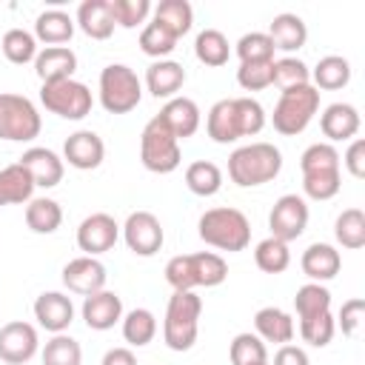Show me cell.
<instances>
[{
    "instance_id": "cell-44",
    "label": "cell",
    "mask_w": 365,
    "mask_h": 365,
    "mask_svg": "<svg viewBox=\"0 0 365 365\" xmlns=\"http://www.w3.org/2000/svg\"><path fill=\"white\" fill-rule=\"evenodd\" d=\"M274 43L265 31H248L237 40V57L240 63H271L274 60Z\"/></svg>"
},
{
    "instance_id": "cell-11",
    "label": "cell",
    "mask_w": 365,
    "mask_h": 365,
    "mask_svg": "<svg viewBox=\"0 0 365 365\" xmlns=\"http://www.w3.org/2000/svg\"><path fill=\"white\" fill-rule=\"evenodd\" d=\"M40 103L46 106V111H51L63 120H83L86 114H91L94 97H91V88L86 83L68 77V80L43 83Z\"/></svg>"
},
{
    "instance_id": "cell-40",
    "label": "cell",
    "mask_w": 365,
    "mask_h": 365,
    "mask_svg": "<svg viewBox=\"0 0 365 365\" xmlns=\"http://www.w3.org/2000/svg\"><path fill=\"white\" fill-rule=\"evenodd\" d=\"M294 308H297V317L299 319L325 314V311H331V291L322 282H305L294 294Z\"/></svg>"
},
{
    "instance_id": "cell-9",
    "label": "cell",
    "mask_w": 365,
    "mask_h": 365,
    "mask_svg": "<svg viewBox=\"0 0 365 365\" xmlns=\"http://www.w3.org/2000/svg\"><path fill=\"white\" fill-rule=\"evenodd\" d=\"M143 100V83L125 63H111L100 71V106L108 114H128Z\"/></svg>"
},
{
    "instance_id": "cell-1",
    "label": "cell",
    "mask_w": 365,
    "mask_h": 365,
    "mask_svg": "<svg viewBox=\"0 0 365 365\" xmlns=\"http://www.w3.org/2000/svg\"><path fill=\"white\" fill-rule=\"evenodd\" d=\"M265 125V108L254 97H225L208 108L205 128L220 145L237 143L240 137H254Z\"/></svg>"
},
{
    "instance_id": "cell-4",
    "label": "cell",
    "mask_w": 365,
    "mask_h": 365,
    "mask_svg": "<svg viewBox=\"0 0 365 365\" xmlns=\"http://www.w3.org/2000/svg\"><path fill=\"white\" fill-rule=\"evenodd\" d=\"M302 171V191L311 200H331L342 188L339 174V151L331 143H314L299 157Z\"/></svg>"
},
{
    "instance_id": "cell-43",
    "label": "cell",
    "mask_w": 365,
    "mask_h": 365,
    "mask_svg": "<svg viewBox=\"0 0 365 365\" xmlns=\"http://www.w3.org/2000/svg\"><path fill=\"white\" fill-rule=\"evenodd\" d=\"M174 46H177V37L171 31H165L160 23L151 20V23L143 26V31H140V48H143V54H148L154 60H165L174 51Z\"/></svg>"
},
{
    "instance_id": "cell-26",
    "label": "cell",
    "mask_w": 365,
    "mask_h": 365,
    "mask_svg": "<svg viewBox=\"0 0 365 365\" xmlns=\"http://www.w3.org/2000/svg\"><path fill=\"white\" fill-rule=\"evenodd\" d=\"M74 23L91 40H108L114 34V17H111L108 0H83L77 6V20Z\"/></svg>"
},
{
    "instance_id": "cell-23",
    "label": "cell",
    "mask_w": 365,
    "mask_h": 365,
    "mask_svg": "<svg viewBox=\"0 0 365 365\" xmlns=\"http://www.w3.org/2000/svg\"><path fill=\"white\" fill-rule=\"evenodd\" d=\"M74 68H77V54L68 46H46L34 57V71L43 83L68 80L74 77Z\"/></svg>"
},
{
    "instance_id": "cell-39",
    "label": "cell",
    "mask_w": 365,
    "mask_h": 365,
    "mask_svg": "<svg viewBox=\"0 0 365 365\" xmlns=\"http://www.w3.org/2000/svg\"><path fill=\"white\" fill-rule=\"evenodd\" d=\"M0 48H3L9 63L26 66V63H34V57H37V37L31 31H26V29H9L3 34Z\"/></svg>"
},
{
    "instance_id": "cell-31",
    "label": "cell",
    "mask_w": 365,
    "mask_h": 365,
    "mask_svg": "<svg viewBox=\"0 0 365 365\" xmlns=\"http://www.w3.org/2000/svg\"><path fill=\"white\" fill-rule=\"evenodd\" d=\"M311 86L319 91H336V88H345L351 83V63L339 54H325L319 57V63L314 66L311 71Z\"/></svg>"
},
{
    "instance_id": "cell-49",
    "label": "cell",
    "mask_w": 365,
    "mask_h": 365,
    "mask_svg": "<svg viewBox=\"0 0 365 365\" xmlns=\"http://www.w3.org/2000/svg\"><path fill=\"white\" fill-rule=\"evenodd\" d=\"M362 311H365V299L362 297H351L342 302L339 314H336V325L342 328L345 336H356V328L362 322Z\"/></svg>"
},
{
    "instance_id": "cell-22",
    "label": "cell",
    "mask_w": 365,
    "mask_h": 365,
    "mask_svg": "<svg viewBox=\"0 0 365 365\" xmlns=\"http://www.w3.org/2000/svg\"><path fill=\"white\" fill-rule=\"evenodd\" d=\"M185 86V68L177 60H154L145 71V88L157 100H171Z\"/></svg>"
},
{
    "instance_id": "cell-8",
    "label": "cell",
    "mask_w": 365,
    "mask_h": 365,
    "mask_svg": "<svg viewBox=\"0 0 365 365\" xmlns=\"http://www.w3.org/2000/svg\"><path fill=\"white\" fill-rule=\"evenodd\" d=\"M140 160L148 171L154 174H171L180 168L182 163V151H180V140L171 134V128L160 120V114H154L143 134H140Z\"/></svg>"
},
{
    "instance_id": "cell-12",
    "label": "cell",
    "mask_w": 365,
    "mask_h": 365,
    "mask_svg": "<svg viewBox=\"0 0 365 365\" xmlns=\"http://www.w3.org/2000/svg\"><path fill=\"white\" fill-rule=\"evenodd\" d=\"M308 225V202L299 197V194H282L271 214H268V228H271V237L282 240V242H291L297 237H302Z\"/></svg>"
},
{
    "instance_id": "cell-6",
    "label": "cell",
    "mask_w": 365,
    "mask_h": 365,
    "mask_svg": "<svg viewBox=\"0 0 365 365\" xmlns=\"http://www.w3.org/2000/svg\"><path fill=\"white\" fill-rule=\"evenodd\" d=\"M200 314H202V299L194 291H174L165 305L163 342L171 351H188L200 334Z\"/></svg>"
},
{
    "instance_id": "cell-45",
    "label": "cell",
    "mask_w": 365,
    "mask_h": 365,
    "mask_svg": "<svg viewBox=\"0 0 365 365\" xmlns=\"http://www.w3.org/2000/svg\"><path fill=\"white\" fill-rule=\"evenodd\" d=\"M334 334H336V319H334L331 311L299 319V336H302L308 345H314V348H325V345L334 339Z\"/></svg>"
},
{
    "instance_id": "cell-37",
    "label": "cell",
    "mask_w": 365,
    "mask_h": 365,
    "mask_svg": "<svg viewBox=\"0 0 365 365\" xmlns=\"http://www.w3.org/2000/svg\"><path fill=\"white\" fill-rule=\"evenodd\" d=\"M254 262L259 271L265 274H282L288 265H291V251H288V242L277 240V237H265L257 242L254 248Z\"/></svg>"
},
{
    "instance_id": "cell-28",
    "label": "cell",
    "mask_w": 365,
    "mask_h": 365,
    "mask_svg": "<svg viewBox=\"0 0 365 365\" xmlns=\"http://www.w3.org/2000/svg\"><path fill=\"white\" fill-rule=\"evenodd\" d=\"M254 328L257 336L262 342H274V345H285L294 339V319L288 311L277 308V305H265L254 314Z\"/></svg>"
},
{
    "instance_id": "cell-36",
    "label": "cell",
    "mask_w": 365,
    "mask_h": 365,
    "mask_svg": "<svg viewBox=\"0 0 365 365\" xmlns=\"http://www.w3.org/2000/svg\"><path fill=\"white\" fill-rule=\"evenodd\" d=\"M120 322H123V339L134 348H143L157 336V317L148 308H134L123 314Z\"/></svg>"
},
{
    "instance_id": "cell-41",
    "label": "cell",
    "mask_w": 365,
    "mask_h": 365,
    "mask_svg": "<svg viewBox=\"0 0 365 365\" xmlns=\"http://www.w3.org/2000/svg\"><path fill=\"white\" fill-rule=\"evenodd\" d=\"M43 365H80L83 362V348L74 336L68 334H54L46 348H43Z\"/></svg>"
},
{
    "instance_id": "cell-7",
    "label": "cell",
    "mask_w": 365,
    "mask_h": 365,
    "mask_svg": "<svg viewBox=\"0 0 365 365\" xmlns=\"http://www.w3.org/2000/svg\"><path fill=\"white\" fill-rule=\"evenodd\" d=\"M317 111H319V91L311 83L285 88V91H279V100L271 114L274 131H279L282 137H297L308 128V123L314 120Z\"/></svg>"
},
{
    "instance_id": "cell-13",
    "label": "cell",
    "mask_w": 365,
    "mask_h": 365,
    "mask_svg": "<svg viewBox=\"0 0 365 365\" xmlns=\"http://www.w3.org/2000/svg\"><path fill=\"white\" fill-rule=\"evenodd\" d=\"M123 240L137 257H154L165 242L163 222L151 211H131L123 222Z\"/></svg>"
},
{
    "instance_id": "cell-32",
    "label": "cell",
    "mask_w": 365,
    "mask_h": 365,
    "mask_svg": "<svg viewBox=\"0 0 365 365\" xmlns=\"http://www.w3.org/2000/svg\"><path fill=\"white\" fill-rule=\"evenodd\" d=\"M154 23H160L165 31H171L177 40L191 31L194 9L188 0H160L154 6Z\"/></svg>"
},
{
    "instance_id": "cell-42",
    "label": "cell",
    "mask_w": 365,
    "mask_h": 365,
    "mask_svg": "<svg viewBox=\"0 0 365 365\" xmlns=\"http://www.w3.org/2000/svg\"><path fill=\"white\" fill-rule=\"evenodd\" d=\"M228 359H231V365L262 362V359H268V348H265V342H262L257 334L242 331V334H237V336L231 339V345H228Z\"/></svg>"
},
{
    "instance_id": "cell-14",
    "label": "cell",
    "mask_w": 365,
    "mask_h": 365,
    "mask_svg": "<svg viewBox=\"0 0 365 365\" xmlns=\"http://www.w3.org/2000/svg\"><path fill=\"white\" fill-rule=\"evenodd\" d=\"M117 237H120L117 220L111 214H106V211H94L77 228V248L86 257H100V254H106V251L114 248Z\"/></svg>"
},
{
    "instance_id": "cell-35",
    "label": "cell",
    "mask_w": 365,
    "mask_h": 365,
    "mask_svg": "<svg viewBox=\"0 0 365 365\" xmlns=\"http://www.w3.org/2000/svg\"><path fill=\"white\" fill-rule=\"evenodd\" d=\"M185 185L197 197H214L222 188V171L211 160H194L185 168Z\"/></svg>"
},
{
    "instance_id": "cell-21",
    "label": "cell",
    "mask_w": 365,
    "mask_h": 365,
    "mask_svg": "<svg viewBox=\"0 0 365 365\" xmlns=\"http://www.w3.org/2000/svg\"><path fill=\"white\" fill-rule=\"evenodd\" d=\"M299 265H302V274H305L311 282H328V279H334V277L339 274L342 257H339V251H336L334 245H328V242H311V245L302 251Z\"/></svg>"
},
{
    "instance_id": "cell-19",
    "label": "cell",
    "mask_w": 365,
    "mask_h": 365,
    "mask_svg": "<svg viewBox=\"0 0 365 365\" xmlns=\"http://www.w3.org/2000/svg\"><path fill=\"white\" fill-rule=\"evenodd\" d=\"M83 322L91 331H108L123 319V299L114 291H97L83 297Z\"/></svg>"
},
{
    "instance_id": "cell-15",
    "label": "cell",
    "mask_w": 365,
    "mask_h": 365,
    "mask_svg": "<svg viewBox=\"0 0 365 365\" xmlns=\"http://www.w3.org/2000/svg\"><path fill=\"white\" fill-rule=\"evenodd\" d=\"M40 348L37 328L23 319H11L0 328V359L9 365H23L29 362Z\"/></svg>"
},
{
    "instance_id": "cell-25",
    "label": "cell",
    "mask_w": 365,
    "mask_h": 365,
    "mask_svg": "<svg viewBox=\"0 0 365 365\" xmlns=\"http://www.w3.org/2000/svg\"><path fill=\"white\" fill-rule=\"evenodd\" d=\"M359 123H362L359 120V111L351 103H331L322 111V117H319V128H322V134L331 143H336V140H354L356 131H359Z\"/></svg>"
},
{
    "instance_id": "cell-17",
    "label": "cell",
    "mask_w": 365,
    "mask_h": 365,
    "mask_svg": "<svg viewBox=\"0 0 365 365\" xmlns=\"http://www.w3.org/2000/svg\"><path fill=\"white\" fill-rule=\"evenodd\" d=\"M106 265L97 259V257H77L71 262L63 265V285L71 291V294H80V297H88V294H97L106 288Z\"/></svg>"
},
{
    "instance_id": "cell-50",
    "label": "cell",
    "mask_w": 365,
    "mask_h": 365,
    "mask_svg": "<svg viewBox=\"0 0 365 365\" xmlns=\"http://www.w3.org/2000/svg\"><path fill=\"white\" fill-rule=\"evenodd\" d=\"M342 163H345V168H348L351 177H356V180L365 177V140H362V137H354V140H351V145H348Z\"/></svg>"
},
{
    "instance_id": "cell-10",
    "label": "cell",
    "mask_w": 365,
    "mask_h": 365,
    "mask_svg": "<svg viewBox=\"0 0 365 365\" xmlns=\"http://www.w3.org/2000/svg\"><path fill=\"white\" fill-rule=\"evenodd\" d=\"M43 120L37 106L14 91H3L0 94V140L9 143H29L40 134Z\"/></svg>"
},
{
    "instance_id": "cell-24",
    "label": "cell",
    "mask_w": 365,
    "mask_h": 365,
    "mask_svg": "<svg viewBox=\"0 0 365 365\" xmlns=\"http://www.w3.org/2000/svg\"><path fill=\"white\" fill-rule=\"evenodd\" d=\"M160 120L171 128L177 140H185L200 128V106L191 97H171L160 108Z\"/></svg>"
},
{
    "instance_id": "cell-53",
    "label": "cell",
    "mask_w": 365,
    "mask_h": 365,
    "mask_svg": "<svg viewBox=\"0 0 365 365\" xmlns=\"http://www.w3.org/2000/svg\"><path fill=\"white\" fill-rule=\"evenodd\" d=\"M251 365H268V359H262V362H251Z\"/></svg>"
},
{
    "instance_id": "cell-20",
    "label": "cell",
    "mask_w": 365,
    "mask_h": 365,
    "mask_svg": "<svg viewBox=\"0 0 365 365\" xmlns=\"http://www.w3.org/2000/svg\"><path fill=\"white\" fill-rule=\"evenodd\" d=\"M34 180V185L40 188H54L60 180H63V157H57L51 148H43V145H31L23 151V157L17 160Z\"/></svg>"
},
{
    "instance_id": "cell-30",
    "label": "cell",
    "mask_w": 365,
    "mask_h": 365,
    "mask_svg": "<svg viewBox=\"0 0 365 365\" xmlns=\"http://www.w3.org/2000/svg\"><path fill=\"white\" fill-rule=\"evenodd\" d=\"M74 34V20L63 9H46L34 20V37L46 46H63Z\"/></svg>"
},
{
    "instance_id": "cell-2",
    "label": "cell",
    "mask_w": 365,
    "mask_h": 365,
    "mask_svg": "<svg viewBox=\"0 0 365 365\" xmlns=\"http://www.w3.org/2000/svg\"><path fill=\"white\" fill-rule=\"evenodd\" d=\"M225 277H228V262L214 251L177 254L165 262V282L174 291L214 288V285H222Z\"/></svg>"
},
{
    "instance_id": "cell-46",
    "label": "cell",
    "mask_w": 365,
    "mask_h": 365,
    "mask_svg": "<svg viewBox=\"0 0 365 365\" xmlns=\"http://www.w3.org/2000/svg\"><path fill=\"white\" fill-rule=\"evenodd\" d=\"M274 83L285 91V88H297V86H308L311 83V68L299 60V57H282L274 60Z\"/></svg>"
},
{
    "instance_id": "cell-47",
    "label": "cell",
    "mask_w": 365,
    "mask_h": 365,
    "mask_svg": "<svg viewBox=\"0 0 365 365\" xmlns=\"http://www.w3.org/2000/svg\"><path fill=\"white\" fill-rule=\"evenodd\" d=\"M108 6H111L114 26H123V29H137L151 14V0H108Z\"/></svg>"
},
{
    "instance_id": "cell-38",
    "label": "cell",
    "mask_w": 365,
    "mask_h": 365,
    "mask_svg": "<svg viewBox=\"0 0 365 365\" xmlns=\"http://www.w3.org/2000/svg\"><path fill=\"white\" fill-rule=\"evenodd\" d=\"M334 237L342 248H362L365 245V214L362 208H345L334 222Z\"/></svg>"
},
{
    "instance_id": "cell-52",
    "label": "cell",
    "mask_w": 365,
    "mask_h": 365,
    "mask_svg": "<svg viewBox=\"0 0 365 365\" xmlns=\"http://www.w3.org/2000/svg\"><path fill=\"white\" fill-rule=\"evenodd\" d=\"M100 365H137V356L131 348H108Z\"/></svg>"
},
{
    "instance_id": "cell-3",
    "label": "cell",
    "mask_w": 365,
    "mask_h": 365,
    "mask_svg": "<svg viewBox=\"0 0 365 365\" xmlns=\"http://www.w3.org/2000/svg\"><path fill=\"white\" fill-rule=\"evenodd\" d=\"M282 171V154L274 143H248L231 151L228 157V177L240 188H254L277 180Z\"/></svg>"
},
{
    "instance_id": "cell-16",
    "label": "cell",
    "mask_w": 365,
    "mask_h": 365,
    "mask_svg": "<svg viewBox=\"0 0 365 365\" xmlns=\"http://www.w3.org/2000/svg\"><path fill=\"white\" fill-rule=\"evenodd\" d=\"M103 157H106V143L97 131L80 128V131L68 134L66 143H63V163H68L77 171L97 168L103 163Z\"/></svg>"
},
{
    "instance_id": "cell-5",
    "label": "cell",
    "mask_w": 365,
    "mask_h": 365,
    "mask_svg": "<svg viewBox=\"0 0 365 365\" xmlns=\"http://www.w3.org/2000/svg\"><path fill=\"white\" fill-rule=\"evenodd\" d=\"M197 234L205 245L217 248V251H242L251 242V222L240 208L231 205H220V208H208L200 222H197Z\"/></svg>"
},
{
    "instance_id": "cell-29",
    "label": "cell",
    "mask_w": 365,
    "mask_h": 365,
    "mask_svg": "<svg viewBox=\"0 0 365 365\" xmlns=\"http://www.w3.org/2000/svg\"><path fill=\"white\" fill-rule=\"evenodd\" d=\"M34 188L37 185H34L31 174L20 163H11V165L0 168V205H23V202H29Z\"/></svg>"
},
{
    "instance_id": "cell-34",
    "label": "cell",
    "mask_w": 365,
    "mask_h": 365,
    "mask_svg": "<svg viewBox=\"0 0 365 365\" xmlns=\"http://www.w3.org/2000/svg\"><path fill=\"white\" fill-rule=\"evenodd\" d=\"M194 54L202 66H225L228 57H231V46H228V37L220 31V29H202L194 40Z\"/></svg>"
},
{
    "instance_id": "cell-48",
    "label": "cell",
    "mask_w": 365,
    "mask_h": 365,
    "mask_svg": "<svg viewBox=\"0 0 365 365\" xmlns=\"http://www.w3.org/2000/svg\"><path fill=\"white\" fill-rule=\"evenodd\" d=\"M237 83L245 91H262V88L274 86V60L271 63H240Z\"/></svg>"
},
{
    "instance_id": "cell-51",
    "label": "cell",
    "mask_w": 365,
    "mask_h": 365,
    "mask_svg": "<svg viewBox=\"0 0 365 365\" xmlns=\"http://www.w3.org/2000/svg\"><path fill=\"white\" fill-rule=\"evenodd\" d=\"M271 365H311V362H308V354H305L299 345L285 342V345H279V348H277V354H274V362H271Z\"/></svg>"
},
{
    "instance_id": "cell-27",
    "label": "cell",
    "mask_w": 365,
    "mask_h": 365,
    "mask_svg": "<svg viewBox=\"0 0 365 365\" xmlns=\"http://www.w3.org/2000/svg\"><path fill=\"white\" fill-rule=\"evenodd\" d=\"M265 34L271 37L274 48H279V51H299L305 46V40H308L305 20L299 14H294V11H279L271 20V26H268Z\"/></svg>"
},
{
    "instance_id": "cell-33",
    "label": "cell",
    "mask_w": 365,
    "mask_h": 365,
    "mask_svg": "<svg viewBox=\"0 0 365 365\" xmlns=\"http://www.w3.org/2000/svg\"><path fill=\"white\" fill-rule=\"evenodd\" d=\"M63 222V208L51 197H31L26 202V225L34 234H54Z\"/></svg>"
},
{
    "instance_id": "cell-18",
    "label": "cell",
    "mask_w": 365,
    "mask_h": 365,
    "mask_svg": "<svg viewBox=\"0 0 365 365\" xmlns=\"http://www.w3.org/2000/svg\"><path fill=\"white\" fill-rule=\"evenodd\" d=\"M34 319L48 334H66V328L74 322V302L63 291H43L34 299Z\"/></svg>"
}]
</instances>
